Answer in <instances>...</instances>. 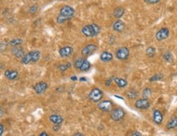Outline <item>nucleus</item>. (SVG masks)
Here are the masks:
<instances>
[{
  "instance_id": "nucleus-28",
  "label": "nucleus",
  "mask_w": 177,
  "mask_h": 136,
  "mask_svg": "<svg viewBox=\"0 0 177 136\" xmlns=\"http://www.w3.org/2000/svg\"><path fill=\"white\" fill-rule=\"evenodd\" d=\"M163 59L166 60L167 63H172L173 62V57H172V55L169 52H166L163 55Z\"/></svg>"
},
{
  "instance_id": "nucleus-18",
  "label": "nucleus",
  "mask_w": 177,
  "mask_h": 136,
  "mask_svg": "<svg viewBox=\"0 0 177 136\" xmlns=\"http://www.w3.org/2000/svg\"><path fill=\"white\" fill-rule=\"evenodd\" d=\"M30 62H33V53H32V50L30 51V52L26 53V54H25V55L21 58V60H20V63L22 64H28Z\"/></svg>"
},
{
  "instance_id": "nucleus-9",
  "label": "nucleus",
  "mask_w": 177,
  "mask_h": 136,
  "mask_svg": "<svg viewBox=\"0 0 177 136\" xmlns=\"http://www.w3.org/2000/svg\"><path fill=\"white\" fill-rule=\"evenodd\" d=\"M170 31L167 28H162L156 33L155 37L157 41H162V40L166 39L169 37Z\"/></svg>"
},
{
  "instance_id": "nucleus-16",
  "label": "nucleus",
  "mask_w": 177,
  "mask_h": 136,
  "mask_svg": "<svg viewBox=\"0 0 177 136\" xmlns=\"http://www.w3.org/2000/svg\"><path fill=\"white\" fill-rule=\"evenodd\" d=\"M4 76L7 77L8 80H16V79L18 78L19 73H18L17 71L7 69V70L4 72Z\"/></svg>"
},
{
  "instance_id": "nucleus-24",
  "label": "nucleus",
  "mask_w": 177,
  "mask_h": 136,
  "mask_svg": "<svg viewBox=\"0 0 177 136\" xmlns=\"http://www.w3.org/2000/svg\"><path fill=\"white\" fill-rule=\"evenodd\" d=\"M22 43H23V39H21V38H14L9 42V45L11 46H20Z\"/></svg>"
},
{
  "instance_id": "nucleus-5",
  "label": "nucleus",
  "mask_w": 177,
  "mask_h": 136,
  "mask_svg": "<svg viewBox=\"0 0 177 136\" xmlns=\"http://www.w3.org/2000/svg\"><path fill=\"white\" fill-rule=\"evenodd\" d=\"M125 116V111L122 107H117L115 109L112 110L110 112V117L113 121H119Z\"/></svg>"
},
{
  "instance_id": "nucleus-32",
  "label": "nucleus",
  "mask_w": 177,
  "mask_h": 136,
  "mask_svg": "<svg viewBox=\"0 0 177 136\" xmlns=\"http://www.w3.org/2000/svg\"><path fill=\"white\" fill-rule=\"evenodd\" d=\"M7 43L6 42H5L4 45H3V42H1V51L6 50V48H7Z\"/></svg>"
},
{
  "instance_id": "nucleus-17",
  "label": "nucleus",
  "mask_w": 177,
  "mask_h": 136,
  "mask_svg": "<svg viewBox=\"0 0 177 136\" xmlns=\"http://www.w3.org/2000/svg\"><path fill=\"white\" fill-rule=\"evenodd\" d=\"M49 120L52 123H53L54 125H57V124H59L61 125V123H63L64 121V119L61 115H57V114H52L51 115L49 116Z\"/></svg>"
},
{
  "instance_id": "nucleus-15",
  "label": "nucleus",
  "mask_w": 177,
  "mask_h": 136,
  "mask_svg": "<svg viewBox=\"0 0 177 136\" xmlns=\"http://www.w3.org/2000/svg\"><path fill=\"white\" fill-rule=\"evenodd\" d=\"M113 29H114V31H116V32H118V33L123 32L125 29L124 22L120 20H116L114 24H113Z\"/></svg>"
},
{
  "instance_id": "nucleus-40",
  "label": "nucleus",
  "mask_w": 177,
  "mask_h": 136,
  "mask_svg": "<svg viewBox=\"0 0 177 136\" xmlns=\"http://www.w3.org/2000/svg\"><path fill=\"white\" fill-rule=\"evenodd\" d=\"M80 81H87V79H86V78H83V77H82V78H80Z\"/></svg>"
},
{
  "instance_id": "nucleus-35",
  "label": "nucleus",
  "mask_w": 177,
  "mask_h": 136,
  "mask_svg": "<svg viewBox=\"0 0 177 136\" xmlns=\"http://www.w3.org/2000/svg\"><path fill=\"white\" fill-rule=\"evenodd\" d=\"M53 129H54V131H58L60 129V125L59 124H57V125H55L54 127H53Z\"/></svg>"
},
{
  "instance_id": "nucleus-8",
  "label": "nucleus",
  "mask_w": 177,
  "mask_h": 136,
  "mask_svg": "<svg viewBox=\"0 0 177 136\" xmlns=\"http://www.w3.org/2000/svg\"><path fill=\"white\" fill-rule=\"evenodd\" d=\"M135 107L138 109H148L150 107V102L148 100V99H144V98L137 99L136 101V103H135Z\"/></svg>"
},
{
  "instance_id": "nucleus-34",
  "label": "nucleus",
  "mask_w": 177,
  "mask_h": 136,
  "mask_svg": "<svg viewBox=\"0 0 177 136\" xmlns=\"http://www.w3.org/2000/svg\"><path fill=\"white\" fill-rule=\"evenodd\" d=\"M3 132H4V126L2 124H0V135H2Z\"/></svg>"
},
{
  "instance_id": "nucleus-3",
  "label": "nucleus",
  "mask_w": 177,
  "mask_h": 136,
  "mask_svg": "<svg viewBox=\"0 0 177 136\" xmlns=\"http://www.w3.org/2000/svg\"><path fill=\"white\" fill-rule=\"evenodd\" d=\"M74 66L75 68L77 69H79L80 71H88L91 68V63H90L88 60L85 59H83V58H79V59H77L76 60L74 63Z\"/></svg>"
},
{
  "instance_id": "nucleus-4",
  "label": "nucleus",
  "mask_w": 177,
  "mask_h": 136,
  "mask_svg": "<svg viewBox=\"0 0 177 136\" xmlns=\"http://www.w3.org/2000/svg\"><path fill=\"white\" fill-rule=\"evenodd\" d=\"M88 98L92 102H95V103L99 102L103 98V91L99 88H93L88 94Z\"/></svg>"
},
{
  "instance_id": "nucleus-1",
  "label": "nucleus",
  "mask_w": 177,
  "mask_h": 136,
  "mask_svg": "<svg viewBox=\"0 0 177 136\" xmlns=\"http://www.w3.org/2000/svg\"><path fill=\"white\" fill-rule=\"evenodd\" d=\"M75 9L70 6H63L60 10V13L57 18V22L58 24H64L67 20H70L75 15Z\"/></svg>"
},
{
  "instance_id": "nucleus-10",
  "label": "nucleus",
  "mask_w": 177,
  "mask_h": 136,
  "mask_svg": "<svg viewBox=\"0 0 177 136\" xmlns=\"http://www.w3.org/2000/svg\"><path fill=\"white\" fill-rule=\"evenodd\" d=\"M97 107L102 112H109L113 107V103L110 100H103L98 103Z\"/></svg>"
},
{
  "instance_id": "nucleus-2",
  "label": "nucleus",
  "mask_w": 177,
  "mask_h": 136,
  "mask_svg": "<svg viewBox=\"0 0 177 136\" xmlns=\"http://www.w3.org/2000/svg\"><path fill=\"white\" fill-rule=\"evenodd\" d=\"M82 33L87 37H93L97 36L101 32V28L98 24L92 23V24H87L82 29Z\"/></svg>"
},
{
  "instance_id": "nucleus-30",
  "label": "nucleus",
  "mask_w": 177,
  "mask_h": 136,
  "mask_svg": "<svg viewBox=\"0 0 177 136\" xmlns=\"http://www.w3.org/2000/svg\"><path fill=\"white\" fill-rule=\"evenodd\" d=\"M38 8H39V7H38L37 4H34L33 5V6H31L30 8V13L32 14V15L34 14L35 12H37Z\"/></svg>"
},
{
  "instance_id": "nucleus-26",
  "label": "nucleus",
  "mask_w": 177,
  "mask_h": 136,
  "mask_svg": "<svg viewBox=\"0 0 177 136\" xmlns=\"http://www.w3.org/2000/svg\"><path fill=\"white\" fill-rule=\"evenodd\" d=\"M126 94H127V96L128 97L129 99H136V98L138 97V93L133 90H127V93H126Z\"/></svg>"
},
{
  "instance_id": "nucleus-31",
  "label": "nucleus",
  "mask_w": 177,
  "mask_h": 136,
  "mask_svg": "<svg viewBox=\"0 0 177 136\" xmlns=\"http://www.w3.org/2000/svg\"><path fill=\"white\" fill-rule=\"evenodd\" d=\"M144 1L148 4H156L160 2V0H144Z\"/></svg>"
},
{
  "instance_id": "nucleus-14",
  "label": "nucleus",
  "mask_w": 177,
  "mask_h": 136,
  "mask_svg": "<svg viewBox=\"0 0 177 136\" xmlns=\"http://www.w3.org/2000/svg\"><path fill=\"white\" fill-rule=\"evenodd\" d=\"M153 120L154 123L159 125L163 121V115L159 110H154L153 113Z\"/></svg>"
},
{
  "instance_id": "nucleus-37",
  "label": "nucleus",
  "mask_w": 177,
  "mask_h": 136,
  "mask_svg": "<svg viewBox=\"0 0 177 136\" xmlns=\"http://www.w3.org/2000/svg\"><path fill=\"white\" fill-rule=\"evenodd\" d=\"M39 135L40 136H48V133H47V132H42Z\"/></svg>"
},
{
  "instance_id": "nucleus-23",
  "label": "nucleus",
  "mask_w": 177,
  "mask_h": 136,
  "mask_svg": "<svg viewBox=\"0 0 177 136\" xmlns=\"http://www.w3.org/2000/svg\"><path fill=\"white\" fill-rule=\"evenodd\" d=\"M146 55L150 58H153L156 55V49L153 46H149L146 49Z\"/></svg>"
},
{
  "instance_id": "nucleus-13",
  "label": "nucleus",
  "mask_w": 177,
  "mask_h": 136,
  "mask_svg": "<svg viewBox=\"0 0 177 136\" xmlns=\"http://www.w3.org/2000/svg\"><path fill=\"white\" fill-rule=\"evenodd\" d=\"M11 54L16 58H22L25 55V50L24 48L20 47V46H12L11 50Z\"/></svg>"
},
{
  "instance_id": "nucleus-39",
  "label": "nucleus",
  "mask_w": 177,
  "mask_h": 136,
  "mask_svg": "<svg viewBox=\"0 0 177 136\" xmlns=\"http://www.w3.org/2000/svg\"><path fill=\"white\" fill-rule=\"evenodd\" d=\"M71 80H73V81H76L77 77H71Z\"/></svg>"
},
{
  "instance_id": "nucleus-36",
  "label": "nucleus",
  "mask_w": 177,
  "mask_h": 136,
  "mask_svg": "<svg viewBox=\"0 0 177 136\" xmlns=\"http://www.w3.org/2000/svg\"><path fill=\"white\" fill-rule=\"evenodd\" d=\"M112 79H113V78L109 79V81H106V82H107V83H106V86H110V84H111V81H112Z\"/></svg>"
},
{
  "instance_id": "nucleus-27",
  "label": "nucleus",
  "mask_w": 177,
  "mask_h": 136,
  "mask_svg": "<svg viewBox=\"0 0 177 136\" xmlns=\"http://www.w3.org/2000/svg\"><path fill=\"white\" fill-rule=\"evenodd\" d=\"M151 94H152V90H151L150 88H145V89H144L142 92L143 98L148 99V98H149L151 96Z\"/></svg>"
},
{
  "instance_id": "nucleus-7",
  "label": "nucleus",
  "mask_w": 177,
  "mask_h": 136,
  "mask_svg": "<svg viewBox=\"0 0 177 136\" xmlns=\"http://www.w3.org/2000/svg\"><path fill=\"white\" fill-rule=\"evenodd\" d=\"M130 51L127 47H120L116 51V57L120 60H125L129 57Z\"/></svg>"
},
{
  "instance_id": "nucleus-19",
  "label": "nucleus",
  "mask_w": 177,
  "mask_h": 136,
  "mask_svg": "<svg viewBox=\"0 0 177 136\" xmlns=\"http://www.w3.org/2000/svg\"><path fill=\"white\" fill-rule=\"evenodd\" d=\"M101 59L102 60L103 62H105V63H107V62L111 61L113 58H114V55L113 54L109 51H104L101 54V56H100Z\"/></svg>"
},
{
  "instance_id": "nucleus-20",
  "label": "nucleus",
  "mask_w": 177,
  "mask_h": 136,
  "mask_svg": "<svg viewBox=\"0 0 177 136\" xmlns=\"http://www.w3.org/2000/svg\"><path fill=\"white\" fill-rule=\"evenodd\" d=\"M125 13V10L123 7H118L117 8L114 9V12H113V15L117 19H120L121 17H123V15Z\"/></svg>"
},
{
  "instance_id": "nucleus-25",
  "label": "nucleus",
  "mask_w": 177,
  "mask_h": 136,
  "mask_svg": "<svg viewBox=\"0 0 177 136\" xmlns=\"http://www.w3.org/2000/svg\"><path fill=\"white\" fill-rule=\"evenodd\" d=\"M71 67V64H70V62H66V63H63V64H61L59 66H58V69L60 71H66L69 68Z\"/></svg>"
},
{
  "instance_id": "nucleus-21",
  "label": "nucleus",
  "mask_w": 177,
  "mask_h": 136,
  "mask_svg": "<svg viewBox=\"0 0 177 136\" xmlns=\"http://www.w3.org/2000/svg\"><path fill=\"white\" fill-rule=\"evenodd\" d=\"M177 127V116H173L166 124V128L168 129H175Z\"/></svg>"
},
{
  "instance_id": "nucleus-6",
  "label": "nucleus",
  "mask_w": 177,
  "mask_h": 136,
  "mask_svg": "<svg viewBox=\"0 0 177 136\" xmlns=\"http://www.w3.org/2000/svg\"><path fill=\"white\" fill-rule=\"evenodd\" d=\"M96 49H97V46H96L95 44L90 43L88 44L87 46H85L82 49L81 53L83 56H84V57H88V56L92 55V54L96 51Z\"/></svg>"
},
{
  "instance_id": "nucleus-33",
  "label": "nucleus",
  "mask_w": 177,
  "mask_h": 136,
  "mask_svg": "<svg viewBox=\"0 0 177 136\" xmlns=\"http://www.w3.org/2000/svg\"><path fill=\"white\" fill-rule=\"evenodd\" d=\"M131 136H141L142 135V134L140 133V132H138V131H134L132 132L131 134Z\"/></svg>"
},
{
  "instance_id": "nucleus-12",
  "label": "nucleus",
  "mask_w": 177,
  "mask_h": 136,
  "mask_svg": "<svg viewBox=\"0 0 177 136\" xmlns=\"http://www.w3.org/2000/svg\"><path fill=\"white\" fill-rule=\"evenodd\" d=\"M73 52H74V49H73L72 46H64L59 50V54L62 58L70 57V55L73 54Z\"/></svg>"
},
{
  "instance_id": "nucleus-11",
  "label": "nucleus",
  "mask_w": 177,
  "mask_h": 136,
  "mask_svg": "<svg viewBox=\"0 0 177 136\" xmlns=\"http://www.w3.org/2000/svg\"><path fill=\"white\" fill-rule=\"evenodd\" d=\"M48 87V84L45 81H39V82H38L34 86V90L36 94H41L46 91Z\"/></svg>"
},
{
  "instance_id": "nucleus-41",
  "label": "nucleus",
  "mask_w": 177,
  "mask_h": 136,
  "mask_svg": "<svg viewBox=\"0 0 177 136\" xmlns=\"http://www.w3.org/2000/svg\"><path fill=\"white\" fill-rule=\"evenodd\" d=\"M64 1H66V0H64Z\"/></svg>"
},
{
  "instance_id": "nucleus-29",
  "label": "nucleus",
  "mask_w": 177,
  "mask_h": 136,
  "mask_svg": "<svg viewBox=\"0 0 177 136\" xmlns=\"http://www.w3.org/2000/svg\"><path fill=\"white\" fill-rule=\"evenodd\" d=\"M163 78V75L162 74H155L153 75V77H150L149 81H159L161 79Z\"/></svg>"
},
{
  "instance_id": "nucleus-22",
  "label": "nucleus",
  "mask_w": 177,
  "mask_h": 136,
  "mask_svg": "<svg viewBox=\"0 0 177 136\" xmlns=\"http://www.w3.org/2000/svg\"><path fill=\"white\" fill-rule=\"evenodd\" d=\"M113 80L116 83V85L120 88H124L125 86H127V81L123 78H118V77H114Z\"/></svg>"
},
{
  "instance_id": "nucleus-38",
  "label": "nucleus",
  "mask_w": 177,
  "mask_h": 136,
  "mask_svg": "<svg viewBox=\"0 0 177 136\" xmlns=\"http://www.w3.org/2000/svg\"><path fill=\"white\" fill-rule=\"evenodd\" d=\"M74 135L75 136H83V133H75Z\"/></svg>"
}]
</instances>
